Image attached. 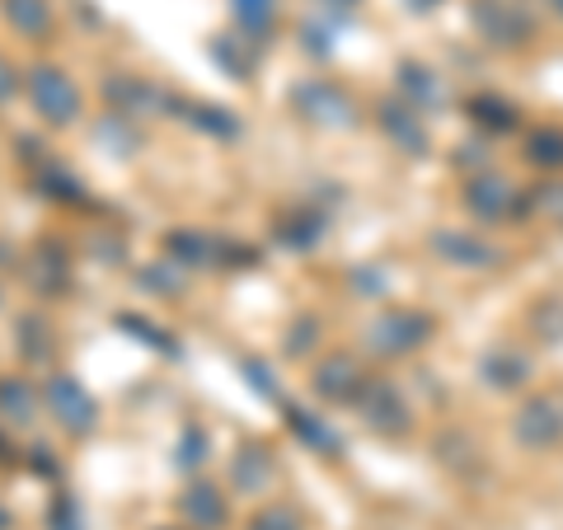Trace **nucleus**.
<instances>
[{
    "label": "nucleus",
    "instance_id": "38",
    "mask_svg": "<svg viewBox=\"0 0 563 530\" xmlns=\"http://www.w3.org/2000/svg\"><path fill=\"white\" fill-rule=\"evenodd\" d=\"M0 530H10V511L5 507H0Z\"/></svg>",
    "mask_w": 563,
    "mask_h": 530
},
{
    "label": "nucleus",
    "instance_id": "15",
    "mask_svg": "<svg viewBox=\"0 0 563 530\" xmlns=\"http://www.w3.org/2000/svg\"><path fill=\"white\" fill-rule=\"evenodd\" d=\"M399 90H404V103H413L422 118L446 103V80L422 62H399Z\"/></svg>",
    "mask_w": 563,
    "mask_h": 530
},
{
    "label": "nucleus",
    "instance_id": "26",
    "mask_svg": "<svg viewBox=\"0 0 563 530\" xmlns=\"http://www.w3.org/2000/svg\"><path fill=\"white\" fill-rule=\"evenodd\" d=\"M470 113H474V122H484V128H493V132H507V128H517V109L512 103H503V99H488V95H479L470 103Z\"/></svg>",
    "mask_w": 563,
    "mask_h": 530
},
{
    "label": "nucleus",
    "instance_id": "18",
    "mask_svg": "<svg viewBox=\"0 0 563 530\" xmlns=\"http://www.w3.org/2000/svg\"><path fill=\"white\" fill-rule=\"evenodd\" d=\"M479 371L493 390H517V385L531 380V357L521 347H493Z\"/></svg>",
    "mask_w": 563,
    "mask_h": 530
},
{
    "label": "nucleus",
    "instance_id": "37",
    "mask_svg": "<svg viewBox=\"0 0 563 530\" xmlns=\"http://www.w3.org/2000/svg\"><path fill=\"white\" fill-rule=\"evenodd\" d=\"M544 5H550V10L559 14V20H563V0H544Z\"/></svg>",
    "mask_w": 563,
    "mask_h": 530
},
{
    "label": "nucleus",
    "instance_id": "27",
    "mask_svg": "<svg viewBox=\"0 0 563 530\" xmlns=\"http://www.w3.org/2000/svg\"><path fill=\"white\" fill-rule=\"evenodd\" d=\"M99 141H109L113 155H136V132H132V118L109 113L99 122Z\"/></svg>",
    "mask_w": 563,
    "mask_h": 530
},
{
    "label": "nucleus",
    "instance_id": "24",
    "mask_svg": "<svg viewBox=\"0 0 563 530\" xmlns=\"http://www.w3.org/2000/svg\"><path fill=\"white\" fill-rule=\"evenodd\" d=\"M244 530H306L301 521V511H296L291 503H268V507H258L250 521H244Z\"/></svg>",
    "mask_w": 563,
    "mask_h": 530
},
{
    "label": "nucleus",
    "instance_id": "4",
    "mask_svg": "<svg viewBox=\"0 0 563 530\" xmlns=\"http://www.w3.org/2000/svg\"><path fill=\"white\" fill-rule=\"evenodd\" d=\"M470 20L493 47H521L536 33V14L526 0H470Z\"/></svg>",
    "mask_w": 563,
    "mask_h": 530
},
{
    "label": "nucleus",
    "instance_id": "6",
    "mask_svg": "<svg viewBox=\"0 0 563 530\" xmlns=\"http://www.w3.org/2000/svg\"><path fill=\"white\" fill-rule=\"evenodd\" d=\"M512 437L526 451H554L563 446V390L531 395L512 418Z\"/></svg>",
    "mask_w": 563,
    "mask_h": 530
},
{
    "label": "nucleus",
    "instance_id": "2",
    "mask_svg": "<svg viewBox=\"0 0 563 530\" xmlns=\"http://www.w3.org/2000/svg\"><path fill=\"white\" fill-rule=\"evenodd\" d=\"M24 85H29V103H33V113H38V118L47 122V128H70V122L80 118V109H85L80 85L70 80L62 66H47V62L29 66Z\"/></svg>",
    "mask_w": 563,
    "mask_h": 530
},
{
    "label": "nucleus",
    "instance_id": "25",
    "mask_svg": "<svg viewBox=\"0 0 563 530\" xmlns=\"http://www.w3.org/2000/svg\"><path fill=\"white\" fill-rule=\"evenodd\" d=\"M526 161L531 165H544V169H563V128H544L531 136L526 146Z\"/></svg>",
    "mask_w": 563,
    "mask_h": 530
},
{
    "label": "nucleus",
    "instance_id": "30",
    "mask_svg": "<svg viewBox=\"0 0 563 530\" xmlns=\"http://www.w3.org/2000/svg\"><path fill=\"white\" fill-rule=\"evenodd\" d=\"M531 202H536V207L544 211V221H554V225H563V184H540Z\"/></svg>",
    "mask_w": 563,
    "mask_h": 530
},
{
    "label": "nucleus",
    "instance_id": "11",
    "mask_svg": "<svg viewBox=\"0 0 563 530\" xmlns=\"http://www.w3.org/2000/svg\"><path fill=\"white\" fill-rule=\"evenodd\" d=\"M179 517H184L188 530H225V521H231V503H225V493L211 479H192L179 493Z\"/></svg>",
    "mask_w": 563,
    "mask_h": 530
},
{
    "label": "nucleus",
    "instance_id": "32",
    "mask_svg": "<svg viewBox=\"0 0 563 530\" xmlns=\"http://www.w3.org/2000/svg\"><path fill=\"white\" fill-rule=\"evenodd\" d=\"M310 333H320V320H310V314H306V320H296V329H291V343H287L291 357H301V352L310 347Z\"/></svg>",
    "mask_w": 563,
    "mask_h": 530
},
{
    "label": "nucleus",
    "instance_id": "10",
    "mask_svg": "<svg viewBox=\"0 0 563 530\" xmlns=\"http://www.w3.org/2000/svg\"><path fill=\"white\" fill-rule=\"evenodd\" d=\"M362 385H366V371L352 352H329V357H320V366H314V376H310V390L324 404H352L362 395Z\"/></svg>",
    "mask_w": 563,
    "mask_h": 530
},
{
    "label": "nucleus",
    "instance_id": "16",
    "mask_svg": "<svg viewBox=\"0 0 563 530\" xmlns=\"http://www.w3.org/2000/svg\"><path fill=\"white\" fill-rule=\"evenodd\" d=\"M38 409H43V395L33 390L24 376H5V380H0V422H5V428H14V432L33 428Z\"/></svg>",
    "mask_w": 563,
    "mask_h": 530
},
{
    "label": "nucleus",
    "instance_id": "19",
    "mask_svg": "<svg viewBox=\"0 0 563 530\" xmlns=\"http://www.w3.org/2000/svg\"><path fill=\"white\" fill-rule=\"evenodd\" d=\"M282 413H287V428H291L296 437H301L314 455H329V461H333V455L343 451V441L333 437V432H329V428H324V422L314 418V413H306L301 404H282Z\"/></svg>",
    "mask_w": 563,
    "mask_h": 530
},
{
    "label": "nucleus",
    "instance_id": "8",
    "mask_svg": "<svg viewBox=\"0 0 563 530\" xmlns=\"http://www.w3.org/2000/svg\"><path fill=\"white\" fill-rule=\"evenodd\" d=\"M103 99H109V109L122 118H161V113L184 109V99L165 95L161 85H151L141 76H109L103 80Z\"/></svg>",
    "mask_w": 563,
    "mask_h": 530
},
{
    "label": "nucleus",
    "instance_id": "12",
    "mask_svg": "<svg viewBox=\"0 0 563 530\" xmlns=\"http://www.w3.org/2000/svg\"><path fill=\"white\" fill-rule=\"evenodd\" d=\"M231 488L244 493V498H258V493L277 488V461L263 441H244L231 461Z\"/></svg>",
    "mask_w": 563,
    "mask_h": 530
},
{
    "label": "nucleus",
    "instance_id": "23",
    "mask_svg": "<svg viewBox=\"0 0 563 530\" xmlns=\"http://www.w3.org/2000/svg\"><path fill=\"white\" fill-rule=\"evenodd\" d=\"M118 329H122V333H132V339H141V343L155 347V352H169V357L179 352V343H174V333H165L161 324H151L146 314H118Z\"/></svg>",
    "mask_w": 563,
    "mask_h": 530
},
{
    "label": "nucleus",
    "instance_id": "29",
    "mask_svg": "<svg viewBox=\"0 0 563 530\" xmlns=\"http://www.w3.org/2000/svg\"><path fill=\"white\" fill-rule=\"evenodd\" d=\"M277 235L287 244H314L324 235V217H291L287 225H277Z\"/></svg>",
    "mask_w": 563,
    "mask_h": 530
},
{
    "label": "nucleus",
    "instance_id": "9",
    "mask_svg": "<svg viewBox=\"0 0 563 530\" xmlns=\"http://www.w3.org/2000/svg\"><path fill=\"white\" fill-rule=\"evenodd\" d=\"M465 207L474 221H507V217H517V211H526V198L503 174H474L465 184Z\"/></svg>",
    "mask_w": 563,
    "mask_h": 530
},
{
    "label": "nucleus",
    "instance_id": "22",
    "mask_svg": "<svg viewBox=\"0 0 563 530\" xmlns=\"http://www.w3.org/2000/svg\"><path fill=\"white\" fill-rule=\"evenodd\" d=\"M179 118H188L198 132H211V136H235L240 132V122L225 113V109H217V103H188L184 99V113Z\"/></svg>",
    "mask_w": 563,
    "mask_h": 530
},
{
    "label": "nucleus",
    "instance_id": "3",
    "mask_svg": "<svg viewBox=\"0 0 563 530\" xmlns=\"http://www.w3.org/2000/svg\"><path fill=\"white\" fill-rule=\"evenodd\" d=\"M43 404L66 437H90L99 428V404L70 371H52L47 385H43Z\"/></svg>",
    "mask_w": 563,
    "mask_h": 530
},
{
    "label": "nucleus",
    "instance_id": "21",
    "mask_svg": "<svg viewBox=\"0 0 563 530\" xmlns=\"http://www.w3.org/2000/svg\"><path fill=\"white\" fill-rule=\"evenodd\" d=\"M29 273H33V281H38V291L66 287V258H62V250H52V244H38V250L29 254Z\"/></svg>",
    "mask_w": 563,
    "mask_h": 530
},
{
    "label": "nucleus",
    "instance_id": "35",
    "mask_svg": "<svg viewBox=\"0 0 563 530\" xmlns=\"http://www.w3.org/2000/svg\"><path fill=\"white\" fill-rule=\"evenodd\" d=\"M362 0H320V10H333V14H352Z\"/></svg>",
    "mask_w": 563,
    "mask_h": 530
},
{
    "label": "nucleus",
    "instance_id": "13",
    "mask_svg": "<svg viewBox=\"0 0 563 530\" xmlns=\"http://www.w3.org/2000/svg\"><path fill=\"white\" fill-rule=\"evenodd\" d=\"M376 118H380V132L395 141V151H404V155H422V151H428V118H422L413 103L385 99Z\"/></svg>",
    "mask_w": 563,
    "mask_h": 530
},
{
    "label": "nucleus",
    "instance_id": "14",
    "mask_svg": "<svg viewBox=\"0 0 563 530\" xmlns=\"http://www.w3.org/2000/svg\"><path fill=\"white\" fill-rule=\"evenodd\" d=\"M432 250L442 254V263H451V268H498L503 263L498 244H488L484 235H470V231H437Z\"/></svg>",
    "mask_w": 563,
    "mask_h": 530
},
{
    "label": "nucleus",
    "instance_id": "28",
    "mask_svg": "<svg viewBox=\"0 0 563 530\" xmlns=\"http://www.w3.org/2000/svg\"><path fill=\"white\" fill-rule=\"evenodd\" d=\"M207 432L198 428V422H188L184 428V437H179V470H198L202 461H207Z\"/></svg>",
    "mask_w": 563,
    "mask_h": 530
},
{
    "label": "nucleus",
    "instance_id": "20",
    "mask_svg": "<svg viewBox=\"0 0 563 530\" xmlns=\"http://www.w3.org/2000/svg\"><path fill=\"white\" fill-rule=\"evenodd\" d=\"M231 20L250 43H263L277 24V0H231Z\"/></svg>",
    "mask_w": 563,
    "mask_h": 530
},
{
    "label": "nucleus",
    "instance_id": "5",
    "mask_svg": "<svg viewBox=\"0 0 563 530\" xmlns=\"http://www.w3.org/2000/svg\"><path fill=\"white\" fill-rule=\"evenodd\" d=\"M291 109L301 113L310 128H329V132H343V128L357 122V103H352V95L343 90V85H333V80H306V85H296Z\"/></svg>",
    "mask_w": 563,
    "mask_h": 530
},
{
    "label": "nucleus",
    "instance_id": "17",
    "mask_svg": "<svg viewBox=\"0 0 563 530\" xmlns=\"http://www.w3.org/2000/svg\"><path fill=\"white\" fill-rule=\"evenodd\" d=\"M0 14L5 24L29 43H47L52 38V0H0Z\"/></svg>",
    "mask_w": 563,
    "mask_h": 530
},
{
    "label": "nucleus",
    "instance_id": "7",
    "mask_svg": "<svg viewBox=\"0 0 563 530\" xmlns=\"http://www.w3.org/2000/svg\"><path fill=\"white\" fill-rule=\"evenodd\" d=\"M352 404H357V413H362L366 428L380 432V437H409V428H413L409 404H404V395L395 390L390 380H372V376H366L362 395Z\"/></svg>",
    "mask_w": 563,
    "mask_h": 530
},
{
    "label": "nucleus",
    "instance_id": "39",
    "mask_svg": "<svg viewBox=\"0 0 563 530\" xmlns=\"http://www.w3.org/2000/svg\"><path fill=\"white\" fill-rule=\"evenodd\" d=\"M165 530H169V526H165Z\"/></svg>",
    "mask_w": 563,
    "mask_h": 530
},
{
    "label": "nucleus",
    "instance_id": "33",
    "mask_svg": "<svg viewBox=\"0 0 563 530\" xmlns=\"http://www.w3.org/2000/svg\"><path fill=\"white\" fill-rule=\"evenodd\" d=\"M14 90H20V70H14L5 57H0V103H5Z\"/></svg>",
    "mask_w": 563,
    "mask_h": 530
},
{
    "label": "nucleus",
    "instance_id": "34",
    "mask_svg": "<svg viewBox=\"0 0 563 530\" xmlns=\"http://www.w3.org/2000/svg\"><path fill=\"white\" fill-rule=\"evenodd\" d=\"M52 530H76V511H70L66 498H62V511H57V503H52Z\"/></svg>",
    "mask_w": 563,
    "mask_h": 530
},
{
    "label": "nucleus",
    "instance_id": "1",
    "mask_svg": "<svg viewBox=\"0 0 563 530\" xmlns=\"http://www.w3.org/2000/svg\"><path fill=\"white\" fill-rule=\"evenodd\" d=\"M437 333V320L422 310H409V306H395V310H380L372 329H366V347L376 357H413L418 347H428Z\"/></svg>",
    "mask_w": 563,
    "mask_h": 530
},
{
    "label": "nucleus",
    "instance_id": "36",
    "mask_svg": "<svg viewBox=\"0 0 563 530\" xmlns=\"http://www.w3.org/2000/svg\"><path fill=\"white\" fill-rule=\"evenodd\" d=\"M404 5H409L413 14H428V10H437V5H442V0H404Z\"/></svg>",
    "mask_w": 563,
    "mask_h": 530
},
{
    "label": "nucleus",
    "instance_id": "31",
    "mask_svg": "<svg viewBox=\"0 0 563 530\" xmlns=\"http://www.w3.org/2000/svg\"><path fill=\"white\" fill-rule=\"evenodd\" d=\"M240 371H244V376H250V385H254V390H258V395H268V399L277 395V385L268 380V366H263L258 357H250V362H240Z\"/></svg>",
    "mask_w": 563,
    "mask_h": 530
}]
</instances>
